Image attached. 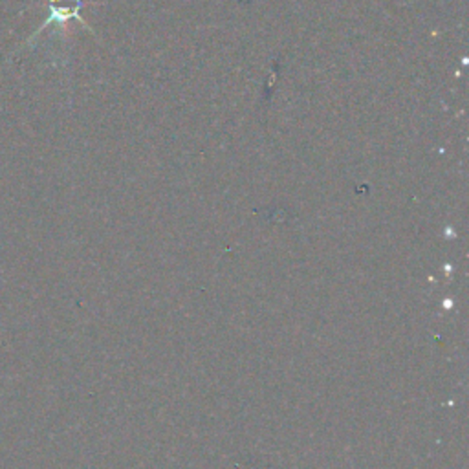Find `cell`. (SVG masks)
Wrapping results in <instances>:
<instances>
[{"label": "cell", "instance_id": "obj_1", "mask_svg": "<svg viewBox=\"0 0 469 469\" xmlns=\"http://www.w3.org/2000/svg\"><path fill=\"white\" fill-rule=\"evenodd\" d=\"M82 8V3L81 0H50V4H48V10H50V17L46 19V22L41 26V30L43 32L46 26L50 24H63L70 19H81L79 17V12ZM37 32V34H39ZM35 34V35H37Z\"/></svg>", "mask_w": 469, "mask_h": 469}]
</instances>
